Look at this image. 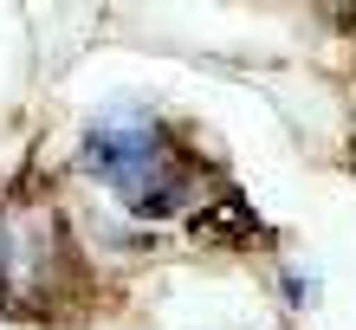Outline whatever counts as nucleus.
<instances>
[{"label":"nucleus","instance_id":"7ed1b4c3","mask_svg":"<svg viewBox=\"0 0 356 330\" xmlns=\"http://www.w3.org/2000/svg\"><path fill=\"white\" fill-rule=\"evenodd\" d=\"M188 233L207 240V246H240L246 233H253V208H246L240 195H227V201H214V208H201L195 220H188Z\"/></svg>","mask_w":356,"mask_h":330},{"label":"nucleus","instance_id":"f257e3e1","mask_svg":"<svg viewBox=\"0 0 356 330\" xmlns=\"http://www.w3.org/2000/svg\"><path fill=\"white\" fill-rule=\"evenodd\" d=\"M85 169L97 181H111V188L130 201V214H169L181 201V169H169V156H162L156 142V123L117 104L91 123L85 136Z\"/></svg>","mask_w":356,"mask_h":330},{"label":"nucleus","instance_id":"f03ea898","mask_svg":"<svg viewBox=\"0 0 356 330\" xmlns=\"http://www.w3.org/2000/svg\"><path fill=\"white\" fill-rule=\"evenodd\" d=\"M52 265V214L39 208H0V292H7L19 311L39 292Z\"/></svg>","mask_w":356,"mask_h":330}]
</instances>
